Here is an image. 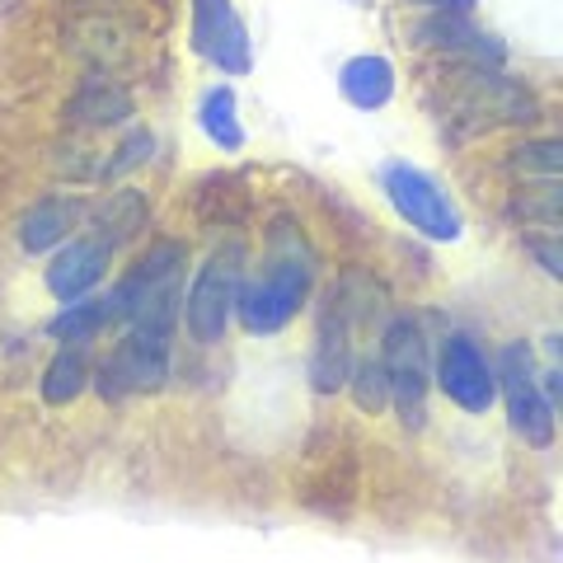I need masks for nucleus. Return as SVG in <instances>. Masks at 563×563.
I'll return each mask as SVG.
<instances>
[{
    "label": "nucleus",
    "instance_id": "24",
    "mask_svg": "<svg viewBox=\"0 0 563 563\" xmlns=\"http://www.w3.org/2000/svg\"><path fill=\"white\" fill-rule=\"evenodd\" d=\"M526 250L540 258V268L550 277H563V250H559V235H526Z\"/></svg>",
    "mask_w": 563,
    "mask_h": 563
},
{
    "label": "nucleus",
    "instance_id": "10",
    "mask_svg": "<svg viewBox=\"0 0 563 563\" xmlns=\"http://www.w3.org/2000/svg\"><path fill=\"white\" fill-rule=\"evenodd\" d=\"M432 380L461 413H488L493 399H498V376H493V362L488 352L470 339V333H446L442 347H437V362H432Z\"/></svg>",
    "mask_w": 563,
    "mask_h": 563
},
{
    "label": "nucleus",
    "instance_id": "15",
    "mask_svg": "<svg viewBox=\"0 0 563 563\" xmlns=\"http://www.w3.org/2000/svg\"><path fill=\"white\" fill-rule=\"evenodd\" d=\"M151 225V198L141 188H103V198L85 207V231L99 235L109 250H128Z\"/></svg>",
    "mask_w": 563,
    "mask_h": 563
},
{
    "label": "nucleus",
    "instance_id": "5",
    "mask_svg": "<svg viewBox=\"0 0 563 563\" xmlns=\"http://www.w3.org/2000/svg\"><path fill=\"white\" fill-rule=\"evenodd\" d=\"M240 282H244V244L225 240L198 263L184 301H179V324L188 329L192 343L217 347L225 343V333L235 324V301H240Z\"/></svg>",
    "mask_w": 563,
    "mask_h": 563
},
{
    "label": "nucleus",
    "instance_id": "2",
    "mask_svg": "<svg viewBox=\"0 0 563 563\" xmlns=\"http://www.w3.org/2000/svg\"><path fill=\"white\" fill-rule=\"evenodd\" d=\"M380 310V282L366 273H343L320 306L310 347V385L320 395H339L347 385L352 357H357V329H366Z\"/></svg>",
    "mask_w": 563,
    "mask_h": 563
},
{
    "label": "nucleus",
    "instance_id": "23",
    "mask_svg": "<svg viewBox=\"0 0 563 563\" xmlns=\"http://www.w3.org/2000/svg\"><path fill=\"white\" fill-rule=\"evenodd\" d=\"M151 161H155V132H151V128H128V136H122L118 146H113V155L95 169V179L113 188L118 179H128L132 169L151 165Z\"/></svg>",
    "mask_w": 563,
    "mask_h": 563
},
{
    "label": "nucleus",
    "instance_id": "6",
    "mask_svg": "<svg viewBox=\"0 0 563 563\" xmlns=\"http://www.w3.org/2000/svg\"><path fill=\"white\" fill-rule=\"evenodd\" d=\"M380 192L413 235L432 240V244H451V240L465 235L461 207H455V198L442 188V179H432L428 169H418L409 161H385L380 165Z\"/></svg>",
    "mask_w": 563,
    "mask_h": 563
},
{
    "label": "nucleus",
    "instance_id": "25",
    "mask_svg": "<svg viewBox=\"0 0 563 563\" xmlns=\"http://www.w3.org/2000/svg\"><path fill=\"white\" fill-rule=\"evenodd\" d=\"M413 10H428V14H470L479 0H404Z\"/></svg>",
    "mask_w": 563,
    "mask_h": 563
},
{
    "label": "nucleus",
    "instance_id": "12",
    "mask_svg": "<svg viewBox=\"0 0 563 563\" xmlns=\"http://www.w3.org/2000/svg\"><path fill=\"white\" fill-rule=\"evenodd\" d=\"M413 47H428L437 57L465 62V66H503L507 47L493 38L488 29H479L470 14H422V20L409 29Z\"/></svg>",
    "mask_w": 563,
    "mask_h": 563
},
{
    "label": "nucleus",
    "instance_id": "11",
    "mask_svg": "<svg viewBox=\"0 0 563 563\" xmlns=\"http://www.w3.org/2000/svg\"><path fill=\"white\" fill-rule=\"evenodd\" d=\"M188 10H192V24H188L192 52H198L207 66H217L221 76H250L254 38L231 0H188Z\"/></svg>",
    "mask_w": 563,
    "mask_h": 563
},
{
    "label": "nucleus",
    "instance_id": "4",
    "mask_svg": "<svg viewBox=\"0 0 563 563\" xmlns=\"http://www.w3.org/2000/svg\"><path fill=\"white\" fill-rule=\"evenodd\" d=\"M174 329H179V301H161L151 310H141L132 324H122V339L99 366V395L103 399H128L161 390L169 376L174 357Z\"/></svg>",
    "mask_w": 563,
    "mask_h": 563
},
{
    "label": "nucleus",
    "instance_id": "9",
    "mask_svg": "<svg viewBox=\"0 0 563 563\" xmlns=\"http://www.w3.org/2000/svg\"><path fill=\"white\" fill-rule=\"evenodd\" d=\"M184 273H188V244L184 240H155L151 250L113 282V291H109L113 329L132 324L141 310H151L161 301H184Z\"/></svg>",
    "mask_w": 563,
    "mask_h": 563
},
{
    "label": "nucleus",
    "instance_id": "21",
    "mask_svg": "<svg viewBox=\"0 0 563 563\" xmlns=\"http://www.w3.org/2000/svg\"><path fill=\"white\" fill-rule=\"evenodd\" d=\"M343 390L352 395V404H357L362 413H385V409H390V385H385V372H380L376 347H372V352H357V357H352V372H347V385H343Z\"/></svg>",
    "mask_w": 563,
    "mask_h": 563
},
{
    "label": "nucleus",
    "instance_id": "20",
    "mask_svg": "<svg viewBox=\"0 0 563 563\" xmlns=\"http://www.w3.org/2000/svg\"><path fill=\"white\" fill-rule=\"evenodd\" d=\"M47 329H52V339H57V343H90V339H99V333H109L113 329L109 291H103V296L95 291V296H85V301L62 306V314Z\"/></svg>",
    "mask_w": 563,
    "mask_h": 563
},
{
    "label": "nucleus",
    "instance_id": "1",
    "mask_svg": "<svg viewBox=\"0 0 563 563\" xmlns=\"http://www.w3.org/2000/svg\"><path fill=\"white\" fill-rule=\"evenodd\" d=\"M310 291H314V258L301 231L287 217H277L268 231V254L240 282L235 320L250 339H273L310 306Z\"/></svg>",
    "mask_w": 563,
    "mask_h": 563
},
{
    "label": "nucleus",
    "instance_id": "16",
    "mask_svg": "<svg viewBox=\"0 0 563 563\" xmlns=\"http://www.w3.org/2000/svg\"><path fill=\"white\" fill-rule=\"evenodd\" d=\"M85 221V202L80 198H66V192H47V198L33 202L24 217H20V250L29 258H43V254H57L70 235H80L76 225Z\"/></svg>",
    "mask_w": 563,
    "mask_h": 563
},
{
    "label": "nucleus",
    "instance_id": "19",
    "mask_svg": "<svg viewBox=\"0 0 563 563\" xmlns=\"http://www.w3.org/2000/svg\"><path fill=\"white\" fill-rule=\"evenodd\" d=\"M198 128H202V136L217 151H225V155L244 151V141H250V136H244L240 99H235L231 85H211V90H202V99H198Z\"/></svg>",
    "mask_w": 563,
    "mask_h": 563
},
{
    "label": "nucleus",
    "instance_id": "8",
    "mask_svg": "<svg viewBox=\"0 0 563 563\" xmlns=\"http://www.w3.org/2000/svg\"><path fill=\"white\" fill-rule=\"evenodd\" d=\"M493 376H498V395L507 404V422L521 437L526 446L550 451L554 446V404L544 395L540 372H536V352L526 339H512L498 347V362H493Z\"/></svg>",
    "mask_w": 563,
    "mask_h": 563
},
{
    "label": "nucleus",
    "instance_id": "22",
    "mask_svg": "<svg viewBox=\"0 0 563 563\" xmlns=\"http://www.w3.org/2000/svg\"><path fill=\"white\" fill-rule=\"evenodd\" d=\"M507 169L517 174V184L559 179V169H563V146H559L554 136H531V141H521V146H512V155H507Z\"/></svg>",
    "mask_w": 563,
    "mask_h": 563
},
{
    "label": "nucleus",
    "instance_id": "18",
    "mask_svg": "<svg viewBox=\"0 0 563 563\" xmlns=\"http://www.w3.org/2000/svg\"><path fill=\"white\" fill-rule=\"evenodd\" d=\"M95 385V357H90V343H57L52 362L43 366L38 376V395L47 409H66L76 404L85 390Z\"/></svg>",
    "mask_w": 563,
    "mask_h": 563
},
{
    "label": "nucleus",
    "instance_id": "3",
    "mask_svg": "<svg viewBox=\"0 0 563 563\" xmlns=\"http://www.w3.org/2000/svg\"><path fill=\"white\" fill-rule=\"evenodd\" d=\"M446 113L461 128V136H484L503 128H531L540 118V95L531 85L512 80L503 66H465L451 62L446 76Z\"/></svg>",
    "mask_w": 563,
    "mask_h": 563
},
{
    "label": "nucleus",
    "instance_id": "13",
    "mask_svg": "<svg viewBox=\"0 0 563 563\" xmlns=\"http://www.w3.org/2000/svg\"><path fill=\"white\" fill-rule=\"evenodd\" d=\"M113 250L103 244L99 235H90V231H80V235H70L57 254H52V263H47V291L57 296L62 306H70V301H85V296H95L99 291V282L109 277V268H113Z\"/></svg>",
    "mask_w": 563,
    "mask_h": 563
},
{
    "label": "nucleus",
    "instance_id": "14",
    "mask_svg": "<svg viewBox=\"0 0 563 563\" xmlns=\"http://www.w3.org/2000/svg\"><path fill=\"white\" fill-rule=\"evenodd\" d=\"M136 113L132 90L122 85L113 70H95L76 85V95L66 99V122L85 132H103V128H128Z\"/></svg>",
    "mask_w": 563,
    "mask_h": 563
},
{
    "label": "nucleus",
    "instance_id": "7",
    "mask_svg": "<svg viewBox=\"0 0 563 563\" xmlns=\"http://www.w3.org/2000/svg\"><path fill=\"white\" fill-rule=\"evenodd\" d=\"M380 372L390 385V404L404 418V428H422V413H428V385H432V357H428V339H422V324L413 314H395L380 329Z\"/></svg>",
    "mask_w": 563,
    "mask_h": 563
},
{
    "label": "nucleus",
    "instance_id": "26",
    "mask_svg": "<svg viewBox=\"0 0 563 563\" xmlns=\"http://www.w3.org/2000/svg\"><path fill=\"white\" fill-rule=\"evenodd\" d=\"M352 5H372V0H352Z\"/></svg>",
    "mask_w": 563,
    "mask_h": 563
},
{
    "label": "nucleus",
    "instance_id": "17",
    "mask_svg": "<svg viewBox=\"0 0 563 563\" xmlns=\"http://www.w3.org/2000/svg\"><path fill=\"white\" fill-rule=\"evenodd\" d=\"M395 85H399L395 62L380 57V52H357V57H347L339 66V90L352 109H362V113L385 109V103L395 99Z\"/></svg>",
    "mask_w": 563,
    "mask_h": 563
}]
</instances>
